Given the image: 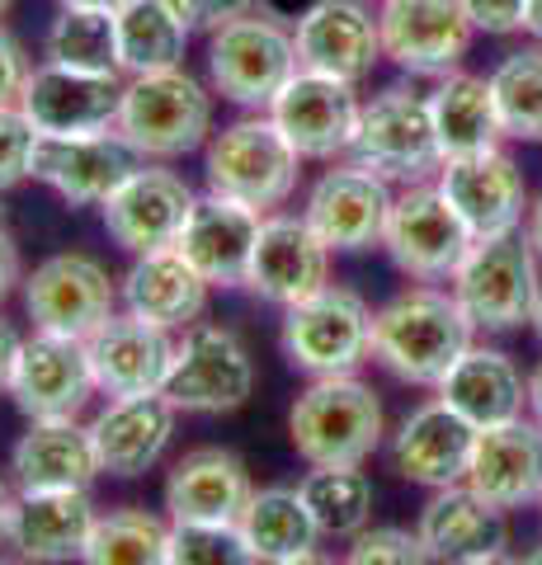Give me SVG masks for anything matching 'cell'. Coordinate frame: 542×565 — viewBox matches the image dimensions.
Wrapping results in <instances>:
<instances>
[{"label": "cell", "instance_id": "29", "mask_svg": "<svg viewBox=\"0 0 542 565\" xmlns=\"http://www.w3.org/2000/svg\"><path fill=\"white\" fill-rule=\"evenodd\" d=\"M174 401L166 392L147 396H114L91 424L99 471L109 476H142L147 467L161 462V452L174 434Z\"/></svg>", "mask_w": 542, "mask_h": 565}, {"label": "cell", "instance_id": "50", "mask_svg": "<svg viewBox=\"0 0 542 565\" xmlns=\"http://www.w3.org/2000/svg\"><path fill=\"white\" fill-rule=\"evenodd\" d=\"M529 411H533V419L542 424V363H538V373L529 377Z\"/></svg>", "mask_w": 542, "mask_h": 565}, {"label": "cell", "instance_id": "2", "mask_svg": "<svg viewBox=\"0 0 542 565\" xmlns=\"http://www.w3.org/2000/svg\"><path fill=\"white\" fill-rule=\"evenodd\" d=\"M297 39L274 10H251L208 33V85L226 104L265 114L274 95L297 76Z\"/></svg>", "mask_w": 542, "mask_h": 565}, {"label": "cell", "instance_id": "30", "mask_svg": "<svg viewBox=\"0 0 542 565\" xmlns=\"http://www.w3.org/2000/svg\"><path fill=\"white\" fill-rule=\"evenodd\" d=\"M208 282L174 245L166 250L137 255V264L124 274V307L161 330H189L208 307Z\"/></svg>", "mask_w": 542, "mask_h": 565}, {"label": "cell", "instance_id": "21", "mask_svg": "<svg viewBox=\"0 0 542 565\" xmlns=\"http://www.w3.org/2000/svg\"><path fill=\"white\" fill-rule=\"evenodd\" d=\"M439 189L448 193V203L458 207V217L467 222V232L477 241H496V236L519 232L523 212H529L523 170L500 147L481 151V156H463V161H444Z\"/></svg>", "mask_w": 542, "mask_h": 565}, {"label": "cell", "instance_id": "49", "mask_svg": "<svg viewBox=\"0 0 542 565\" xmlns=\"http://www.w3.org/2000/svg\"><path fill=\"white\" fill-rule=\"evenodd\" d=\"M523 33H533L542 43V0H529V10H523Z\"/></svg>", "mask_w": 542, "mask_h": 565}, {"label": "cell", "instance_id": "18", "mask_svg": "<svg viewBox=\"0 0 542 565\" xmlns=\"http://www.w3.org/2000/svg\"><path fill=\"white\" fill-rule=\"evenodd\" d=\"M297 62L321 76L359 85L382 62V24L363 0H311L297 14Z\"/></svg>", "mask_w": 542, "mask_h": 565}, {"label": "cell", "instance_id": "8", "mask_svg": "<svg viewBox=\"0 0 542 565\" xmlns=\"http://www.w3.org/2000/svg\"><path fill=\"white\" fill-rule=\"evenodd\" d=\"M284 353L311 377H340L373 353V311L354 288H326L284 316Z\"/></svg>", "mask_w": 542, "mask_h": 565}, {"label": "cell", "instance_id": "41", "mask_svg": "<svg viewBox=\"0 0 542 565\" xmlns=\"http://www.w3.org/2000/svg\"><path fill=\"white\" fill-rule=\"evenodd\" d=\"M344 565H434V556L419 533H406V527H373V533L363 527Z\"/></svg>", "mask_w": 542, "mask_h": 565}, {"label": "cell", "instance_id": "9", "mask_svg": "<svg viewBox=\"0 0 542 565\" xmlns=\"http://www.w3.org/2000/svg\"><path fill=\"white\" fill-rule=\"evenodd\" d=\"M382 245H387V255L401 274H411L419 282H439L458 274V264L477 245V236L467 232V222L448 203L439 180H429V184H406L396 193Z\"/></svg>", "mask_w": 542, "mask_h": 565}, {"label": "cell", "instance_id": "26", "mask_svg": "<svg viewBox=\"0 0 542 565\" xmlns=\"http://www.w3.org/2000/svg\"><path fill=\"white\" fill-rule=\"evenodd\" d=\"M251 471L236 452L226 448H194L166 481V509L170 523H203V527H226L241 523L251 504Z\"/></svg>", "mask_w": 542, "mask_h": 565}, {"label": "cell", "instance_id": "44", "mask_svg": "<svg viewBox=\"0 0 542 565\" xmlns=\"http://www.w3.org/2000/svg\"><path fill=\"white\" fill-rule=\"evenodd\" d=\"M174 10H180V20L189 24V29H203V33H213V29H222L226 20H241V14H251V10H259V0H170Z\"/></svg>", "mask_w": 542, "mask_h": 565}, {"label": "cell", "instance_id": "7", "mask_svg": "<svg viewBox=\"0 0 542 565\" xmlns=\"http://www.w3.org/2000/svg\"><path fill=\"white\" fill-rule=\"evenodd\" d=\"M349 161L369 166L387 184H429V174L444 170L429 95H415L406 85H392V90L373 95L363 104Z\"/></svg>", "mask_w": 542, "mask_h": 565}, {"label": "cell", "instance_id": "38", "mask_svg": "<svg viewBox=\"0 0 542 565\" xmlns=\"http://www.w3.org/2000/svg\"><path fill=\"white\" fill-rule=\"evenodd\" d=\"M81 565H170V527L147 509L99 514Z\"/></svg>", "mask_w": 542, "mask_h": 565}, {"label": "cell", "instance_id": "48", "mask_svg": "<svg viewBox=\"0 0 542 565\" xmlns=\"http://www.w3.org/2000/svg\"><path fill=\"white\" fill-rule=\"evenodd\" d=\"M529 241H533V250L542 259V193H538V203L529 207Z\"/></svg>", "mask_w": 542, "mask_h": 565}, {"label": "cell", "instance_id": "6", "mask_svg": "<svg viewBox=\"0 0 542 565\" xmlns=\"http://www.w3.org/2000/svg\"><path fill=\"white\" fill-rule=\"evenodd\" d=\"M542 278H538V250L523 232L477 241L467 259L453 274V297L471 316V326L486 334H504L533 321Z\"/></svg>", "mask_w": 542, "mask_h": 565}, {"label": "cell", "instance_id": "56", "mask_svg": "<svg viewBox=\"0 0 542 565\" xmlns=\"http://www.w3.org/2000/svg\"><path fill=\"white\" fill-rule=\"evenodd\" d=\"M523 565H542V546H538V552H533L529 561H523Z\"/></svg>", "mask_w": 542, "mask_h": 565}, {"label": "cell", "instance_id": "4", "mask_svg": "<svg viewBox=\"0 0 542 565\" xmlns=\"http://www.w3.org/2000/svg\"><path fill=\"white\" fill-rule=\"evenodd\" d=\"M288 429L311 467H363L382 444V405L354 373L317 377L293 401Z\"/></svg>", "mask_w": 542, "mask_h": 565}, {"label": "cell", "instance_id": "19", "mask_svg": "<svg viewBox=\"0 0 542 565\" xmlns=\"http://www.w3.org/2000/svg\"><path fill=\"white\" fill-rule=\"evenodd\" d=\"M95 392L85 340L33 330L10 377V396L29 419H76Z\"/></svg>", "mask_w": 542, "mask_h": 565}, {"label": "cell", "instance_id": "35", "mask_svg": "<svg viewBox=\"0 0 542 565\" xmlns=\"http://www.w3.org/2000/svg\"><path fill=\"white\" fill-rule=\"evenodd\" d=\"M236 527H241V537L251 542V552L265 561V565L288 561V556H302L321 537V527H317V519H311L302 490H288V486L255 490Z\"/></svg>", "mask_w": 542, "mask_h": 565}, {"label": "cell", "instance_id": "52", "mask_svg": "<svg viewBox=\"0 0 542 565\" xmlns=\"http://www.w3.org/2000/svg\"><path fill=\"white\" fill-rule=\"evenodd\" d=\"M274 565H336V561L321 556L317 546H311V552H302V556H288V561H274Z\"/></svg>", "mask_w": 542, "mask_h": 565}, {"label": "cell", "instance_id": "59", "mask_svg": "<svg viewBox=\"0 0 542 565\" xmlns=\"http://www.w3.org/2000/svg\"><path fill=\"white\" fill-rule=\"evenodd\" d=\"M538 504H542V500H538Z\"/></svg>", "mask_w": 542, "mask_h": 565}, {"label": "cell", "instance_id": "23", "mask_svg": "<svg viewBox=\"0 0 542 565\" xmlns=\"http://www.w3.org/2000/svg\"><path fill=\"white\" fill-rule=\"evenodd\" d=\"M95 523L91 490H20L10 504L6 542L33 565H66L85 556Z\"/></svg>", "mask_w": 542, "mask_h": 565}, {"label": "cell", "instance_id": "5", "mask_svg": "<svg viewBox=\"0 0 542 565\" xmlns=\"http://www.w3.org/2000/svg\"><path fill=\"white\" fill-rule=\"evenodd\" d=\"M297 166H302V156L293 151V141L278 132L269 114L226 122L222 132L208 137V156H203L208 193L236 199L255 212L288 203V193L297 189Z\"/></svg>", "mask_w": 542, "mask_h": 565}, {"label": "cell", "instance_id": "34", "mask_svg": "<svg viewBox=\"0 0 542 565\" xmlns=\"http://www.w3.org/2000/svg\"><path fill=\"white\" fill-rule=\"evenodd\" d=\"M118 24V71L124 76H151V71L184 66L189 29L170 0H124L114 10Z\"/></svg>", "mask_w": 542, "mask_h": 565}, {"label": "cell", "instance_id": "17", "mask_svg": "<svg viewBox=\"0 0 542 565\" xmlns=\"http://www.w3.org/2000/svg\"><path fill=\"white\" fill-rule=\"evenodd\" d=\"M137 166H142V156L118 128L85 137H39L29 180L57 189L76 207H99Z\"/></svg>", "mask_w": 542, "mask_h": 565}, {"label": "cell", "instance_id": "28", "mask_svg": "<svg viewBox=\"0 0 542 565\" xmlns=\"http://www.w3.org/2000/svg\"><path fill=\"white\" fill-rule=\"evenodd\" d=\"M415 533H419V542L429 546V556L439 565H467V561L504 552V542H510V523H504V509H496L491 500H481V494L463 481V486L434 490V500L419 509Z\"/></svg>", "mask_w": 542, "mask_h": 565}, {"label": "cell", "instance_id": "13", "mask_svg": "<svg viewBox=\"0 0 542 565\" xmlns=\"http://www.w3.org/2000/svg\"><path fill=\"white\" fill-rule=\"evenodd\" d=\"M392 203L396 193L382 174H373L359 161H340V166L330 161V170L307 193L302 217L336 255H354V250H369V245H382Z\"/></svg>", "mask_w": 542, "mask_h": 565}, {"label": "cell", "instance_id": "22", "mask_svg": "<svg viewBox=\"0 0 542 565\" xmlns=\"http://www.w3.org/2000/svg\"><path fill=\"white\" fill-rule=\"evenodd\" d=\"M174 344L170 330L142 321V316H109L91 340V373H95V392L104 396H147V392H166L170 363H174Z\"/></svg>", "mask_w": 542, "mask_h": 565}, {"label": "cell", "instance_id": "20", "mask_svg": "<svg viewBox=\"0 0 542 565\" xmlns=\"http://www.w3.org/2000/svg\"><path fill=\"white\" fill-rule=\"evenodd\" d=\"M330 255L336 250L311 232L307 217H284L278 212V217H265V226L255 236L246 288L288 311L330 282Z\"/></svg>", "mask_w": 542, "mask_h": 565}, {"label": "cell", "instance_id": "15", "mask_svg": "<svg viewBox=\"0 0 542 565\" xmlns=\"http://www.w3.org/2000/svg\"><path fill=\"white\" fill-rule=\"evenodd\" d=\"M194 203H199V193L180 174L156 161H142L99 203V212H104V232L124 245L128 255H147V250H166V245L180 241Z\"/></svg>", "mask_w": 542, "mask_h": 565}, {"label": "cell", "instance_id": "53", "mask_svg": "<svg viewBox=\"0 0 542 565\" xmlns=\"http://www.w3.org/2000/svg\"><path fill=\"white\" fill-rule=\"evenodd\" d=\"M10 504H14V494L6 490V481H0V542H6V523H10Z\"/></svg>", "mask_w": 542, "mask_h": 565}, {"label": "cell", "instance_id": "39", "mask_svg": "<svg viewBox=\"0 0 542 565\" xmlns=\"http://www.w3.org/2000/svg\"><path fill=\"white\" fill-rule=\"evenodd\" d=\"M486 81H491L504 137L542 141V43L510 52Z\"/></svg>", "mask_w": 542, "mask_h": 565}, {"label": "cell", "instance_id": "31", "mask_svg": "<svg viewBox=\"0 0 542 565\" xmlns=\"http://www.w3.org/2000/svg\"><path fill=\"white\" fill-rule=\"evenodd\" d=\"M439 401L453 405L471 429H496V424L523 419V405H529V382L514 367L510 353L500 349H477L471 344L453 373L439 382Z\"/></svg>", "mask_w": 542, "mask_h": 565}, {"label": "cell", "instance_id": "32", "mask_svg": "<svg viewBox=\"0 0 542 565\" xmlns=\"http://www.w3.org/2000/svg\"><path fill=\"white\" fill-rule=\"evenodd\" d=\"M10 467L20 490H91L99 452L76 419H33V429L14 444Z\"/></svg>", "mask_w": 542, "mask_h": 565}, {"label": "cell", "instance_id": "51", "mask_svg": "<svg viewBox=\"0 0 542 565\" xmlns=\"http://www.w3.org/2000/svg\"><path fill=\"white\" fill-rule=\"evenodd\" d=\"M62 10H118L124 0H57Z\"/></svg>", "mask_w": 542, "mask_h": 565}, {"label": "cell", "instance_id": "37", "mask_svg": "<svg viewBox=\"0 0 542 565\" xmlns=\"http://www.w3.org/2000/svg\"><path fill=\"white\" fill-rule=\"evenodd\" d=\"M297 490H302L321 537H359L373 519V486L359 467H311Z\"/></svg>", "mask_w": 542, "mask_h": 565}, {"label": "cell", "instance_id": "10", "mask_svg": "<svg viewBox=\"0 0 542 565\" xmlns=\"http://www.w3.org/2000/svg\"><path fill=\"white\" fill-rule=\"evenodd\" d=\"M265 114L278 122V132L293 141V151L302 161H340L359 137L363 99L349 81L297 66V76L274 95Z\"/></svg>", "mask_w": 542, "mask_h": 565}, {"label": "cell", "instance_id": "16", "mask_svg": "<svg viewBox=\"0 0 542 565\" xmlns=\"http://www.w3.org/2000/svg\"><path fill=\"white\" fill-rule=\"evenodd\" d=\"M20 109L39 128V137L109 132L118 128V109H124V76H95V71L39 62L29 71Z\"/></svg>", "mask_w": 542, "mask_h": 565}, {"label": "cell", "instance_id": "25", "mask_svg": "<svg viewBox=\"0 0 542 565\" xmlns=\"http://www.w3.org/2000/svg\"><path fill=\"white\" fill-rule=\"evenodd\" d=\"M477 434L471 424L444 401H429L419 411L406 415V424L392 438V467L415 486L444 490V486H463L471 452H477Z\"/></svg>", "mask_w": 542, "mask_h": 565}, {"label": "cell", "instance_id": "45", "mask_svg": "<svg viewBox=\"0 0 542 565\" xmlns=\"http://www.w3.org/2000/svg\"><path fill=\"white\" fill-rule=\"evenodd\" d=\"M29 57H24V47L20 39L0 24V109H14L24 95V85H29Z\"/></svg>", "mask_w": 542, "mask_h": 565}, {"label": "cell", "instance_id": "55", "mask_svg": "<svg viewBox=\"0 0 542 565\" xmlns=\"http://www.w3.org/2000/svg\"><path fill=\"white\" fill-rule=\"evenodd\" d=\"M533 330H538V340H542V292H538V307H533Z\"/></svg>", "mask_w": 542, "mask_h": 565}, {"label": "cell", "instance_id": "24", "mask_svg": "<svg viewBox=\"0 0 542 565\" xmlns=\"http://www.w3.org/2000/svg\"><path fill=\"white\" fill-rule=\"evenodd\" d=\"M265 226V212H255L236 199H222V193H208L189 212L180 241V250L194 269L213 282V288H236L251 274V255H255V236Z\"/></svg>", "mask_w": 542, "mask_h": 565}, {"label": "cell", "instance_id": "12", "mask_svg": "<svg viewBox=\"0 0 542 565\" xmlns=\"http://www.w3.org/2000/svg\"><path fill=\"white\" fill-rule=\"evenodd\" d=\"M24 307L33 330L66 334V340H91L118 307V288L109 269L91 255H52L24 282Z\"/></svg>", "mask_w": 542, "mask_h": 565}, {"label": "cell", "instance_id": "36", "mask_svg": "<svg viewBox=\"0 0 542 565\" xmlns=\"http://www.w3.org/2000/svg\"><path fill=\"white\" fill-rule=\"evenodd\" d=\"M43 62L95 71V76H124L118 71V24L114 10H57L43 39Z\"/></svg>", "mask_w": 542, "mask_h": 565}, {"label": "cell", "instance_id": "57", "mask_svg": "<svg viewBox=\"0 0 542 565\" xmlns=\"http://www.w3.org/2000/svg\"><path fill=\"white\" fill-rule=\"evenodd\" d=\"M10 6H14V0H0V20H6V10H10Z\"/></svg>", "mask_w": 542, "mask_h": 565}, {"label": "cell", "instance_id": "58", "mask_svg": "<svg viewBox=\"0 0 542 565\" xmlns=\"http://www.w3.org/2000/svg\"><path fill=\"white\" fill-rule=\"evenodd\" d=\"M0 565H24V561H0Z\"/></svg>", "mask_w": 542, "mask_h": 565}, {"label": "cell", "instance_id": "47", "mask_svg": "<svg viewBox=\"0 0 542 565\" xmlns=\"http://www.w3.org/2000/svg\"><path fill=\"white\" fill-rule=\"evenodd\" d=\"M14 282H20V250H14V241L0 232V302L10 297Z\"/></svg>", "mask_w": 542, "mask_h": 565}, {"label": "cell", "instance_id": "14", "mask_svg": "<svg viewBox=\"0 0 542 565\" xmlns=\"http://www.w3.org/2000/svg\"><path fill=\"white\" fill-rule=\"evenodd\" d=\"M382 57L411 76L444 81L463 66L471 47V20L463 0H382Z\"/></svg>", "mask_w": 542, "mask_h": 565}, {"label": "cell", "instance_id": "40", "mask_svg": "<svg viewBox=\"0 0 542 565\" xmlns=\"http://www.w3.org/2000/svg\"><path fill=\"white\" fill-rule=\"evenodd\" d=\"M170 565H265L236 523L203 527V523H170Z\"/></svg>", "mask_w": 542, "mask_h": 565}, {"label": "cell", "instance_id": "33", "mask_svg": "<svg viewBox=\"0 0 542 565\" xmlns=\"http://www.w3.org/2000/svg\"><path fill=\"white\" fill-rule=\"evenodd\" d=\"M429 114H434V137H439L444 161H463V156L496 151L504 141L500 109L486 76H467L453 71L429 90Z\"/></svg>", "mask_w": 542, "mask_h": 565}, {"label": "cell", "instance_id": "27", "mask_svg": "<svg viewBox=\"0 0 542 565\" xmlns=\"http://www.w3.org/2000/svg\"><path fill=\"white\" fill-rule=\"evenodd\" d=\"M467 486L504 514L542 500V424L510 419L496 429H481L467 467Z\"/></svg>", "mask_w": 542, "mask_h": 565}, {"label": "cell", "instance_id": "54", "mask_svg": "<svg viewBox=\"0 0 542 565\" xmlns=\"http://www.w3.org/2000/svg\"><path fill=\"white\" fill-rule=\"evenodd\" d=\"M467 565H519L510 552H496V556H481V561H467Z\"/></svg>", "mask_w": 542, "mask_h": 565}, {"label": "cell", "instance_id": "11", "mask_svg": "<svg viewBox=\"0 0 542 565\" xmlns=\"http://www.w3.org/2000/svg\"><path fill=\"white\" fill-rule=\"evenodd\" d=\"M255 392V363L246 344L222 326H189L184 340L174 344V363L166 377V396L174 411L194 415H222L246 405Z\"/></svg>", "mask_w": 542, "mask_h": 565}, {"label": "cell", "instance_id": "42", "mask_svg": "<svg viewBox=\"0 0 542 565\" xmlns=\"http://www.w3.org/2000/svg\"><path fill=\"white\" fill-rule=\"evenodd\" d=\"M33 147H39V128L24 118V109H0V193L29 180L33 170Z\"/></svg>", "mask_w": 542, "mask_h": 565}, {"label": "cell", "instance_id": "46", "mask_svg": "<svg viewBox=\"0 0 542 565\" xmlns=\"http://www.w3.org/2000/svg\"><path fill=\"white\" fill-rule=\"evenodd\" d=\"M20 330H14L6 316H0V392H10V377H14V363H20Z\"/></svg>", "mask_w": 542, "mask_h": 565}, {"label": "cell", "instance_id": "3", "mask_svg": "<svg viewBox=\"0 0 542 565\" xmlns=\"http://www.w3.org/2000/svg\"><path fill=\"white\" fill-rule=\"evenodd\" d=\"M118 132L142 161H180L213 137V90L184 66L124 81Z\"/></svg>", "mask_w": 542, "mask_h": 565}, {"label": "cell", "instance_id": "1", "mask_svg": "<svg viewBox=\"0 0 542 565\" xmlns=\"http://www.w3.org/2000/svg\"><path fill=\"white\" fill-rule=\"evenodd\" d=\"M471 316L453 292L411 288L373 311V359L411 386H439L471 349Z\"/></svg>", "mask_w": 542, "mask_h": 565}, {"label": "cell", "instance_id": "43", "mask_svg": "<svg viewBox=\"0 0 542 565\" xmlns=\"http://www.w3.org/2000/svg\"><path fill=\"white\" fill-rule=\"evenodd\" d=\"M467 20L477 33H491V39H510V33H523V10L529 0H463Z\"/></svg>", "mask_w": 542, "mask_h": 565}]
</instances>
